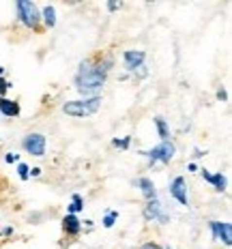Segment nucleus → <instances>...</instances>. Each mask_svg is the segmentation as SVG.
<instances>
[{
  "label": "nucleus",
  "mask_w": 232,
  "mask_h": 249,
  "mask_svg": "<svg viewBox=\"0 0 232 249\" xmlns=\"http://www.w3.org/2000/svg\"><path fill=\"white\" fill-rule=\"evenodd\" d=\"M15 15L18 22L28 30H39L41 28V13H39V4L33 0H18L15 2Z\"/></svg>",
  "instance_id": "20e7f679"
},
{
  "label": "nucleus",
  "mask_w": 232,
  "mask_h": 249,
  "mask_svg": "<svg viewBox=\"0 0 232 249\" xmlns=\"http://www.w3.org/2000/svg\"><path fill=\"white\" fill-rule=\"evenodd\" d=\"M15 172H18V178L19 180H28L30 178V165L24 163V161H19L18 165H15Z\"/></svg>",
  "instance_id": "a211bd4d"
},
{
  "label": "nucleus",
  "mask_w": 232,
  "mask_h": 249,
  "mask_svg": "<svg viewBox=\"0 0 232 249\" xmlns=\"http://www.w3.org/2000/svg\"><path fill=\"white\" fill-rule=\"evenodd\" d=\"M131 75H133V77H138V80H144V77H148V67H146V65H142L140 69L133 71Z\"/></svg>",
  "instance_id": "4be33fe9"
},
{
  "label": "nucleus",
  "mask_w": 232,
  "mask_h": 249,
  "mask_svg": "<svg viewBox=\"0 0 232 249\" xmlns=\"http://www.w3.org/2000/svg\"><path fill=\"white\" fill-rule=\"evenodd\" d=\"M112 67H114V56L112 54H99L80 60L73 75V88L77 90V95L84 97V99L101 97Z\"/></svg>",
  "instance_id": "f257e3e1"
},
{
  "label": "nucleus",
  "mask_w": 232,
  "mask_h": 249,
  "mask_svg": "<svg viewBox=\"0 0 232 249\" xmlns=\"http://www.w3.org/2000/svg\"><path fill=\"white\" fill-rule=\"evenodd\" d=\"M166 249H174V247H166Z\"/></svg>",
  "instance_id": "c756f323"
},
{
  "label": "nucleus",
  "mask_w": 232,
  "mask_h": 249,
  "mask_svg": "<svg viewBox=\"0 0 232 249\" xmlns=\"http://www.w3.org/2000/svg\"><path fill=\"white\" fill-rule=\"evenodd\" d=\"M22 148L28 155H33V157H45V153H48V138L39 131L26 133L22 140Z\"/></svg>",
  "instance_id": "423d86ee"
},
{
  "label": "nucleus",
  "mask_w": 232,
  "mask_h": 249,
  "mask_svg": "<svg viewBox=\"0 0 232 249\" xmlns=\"http://www.w3.org/2000/svg\"><path fill=\"white\" fill-rule=\"evenodd\" d=\"M39 13H41V26H45L48 30H52L56 26V22H58L54 4H43V7H39Z\"/></svg>",
  "instance_id": "4468645a"
},
{
  "label": "nucleus",
  "mask_w": 232,
  "mask_h": 249,
  "mask_svg": "<svg viewBox=\"0 0 232 249\" xmlns=\"http://www.w3.org/2000/svg\"><path fill=\"white\" fill-rule=\"evenodd\" d=\"M11 234H15V228L13 226H7V228H2V230H0V236H11Z\"/></svg>",
  "instance_id": "a878e982"
},
{
  "label": "nucleus",
  "mask_w": 232,
  "mask_h": 249,
  "mask_svg": "<svg viewBox=\"0 0 232 249\" xmlns=\"http://www.w3.org/2000/svg\"><path fill=\"white\" fill-rule=\"evenodd\" d=\"M138 249H163L161 245H159V243H153V241H146V243H142L140 247Z\"/></svg>",
  "instance_id": "b1692460"
},
{
  "label": "nucleus",
  "mask_w": 232,
  "mask_h": 249,
  "mask_svg": "<svg viewBox=\"0 0 232 249\" xmlns=\"http://www.w3.org/2000/svg\"><path fill=\"white\" fill-rule=\"evenodd\" d=\"M206 155V150H202V148H194V159H200V157H204Z\"/></svg>",
  "instance_id": "cd10ccee"
},
{
  "label": "nucleus",
  "mask_w": 232,
  "mask_h": 249,
  "mask_svg": "<svg viewBox=\"0 0 232 249\" xmlns=\"http://www.w3.org/2000/svg\"><path fill=\"white\" fill-rule=\"evenodd\" d=\"M37 176H41V168L35 165V168H30V178H37Z\"/></svg>",
  "instance_id": "bb28decb"
},
{
  "label": "nucleus",
  "mask_w": 232,
  "mask_h": 249,
  "mask_svg": "<svg viewBox=\"0 0 232 249\" xmlns=\"http://www.w3.org/2000/svg\"><path fill=\"white\" fill-rule=\"evenodd\" d=\"M131 136H125V138H114L112 140V146L118 148V150H127L129 146H131Z\"/></svg>",
  "instance_id": "6ab92c4d"
},
{
  "label": "nucleus",
  "mask_w": 232,
  "mask_h": 249,
  "mask_svg": "<svg viewBox=\"0 0 232 249\" xmlns=\"http://www.w3.org/2000/svg\"><path fill=\"white\" fill-rule=\"evenodd\" d=\"M209 230H211V236H213V241L221 243V245L230 247L232 245V226L230 221H209Z\"/></svg>",
  "instance_id": "0eeeda50"
},
{
  "label": "nucleus",
  "mask_w": 232,
  "mask_h": 249,
  "mask_svg": "<svg viewBox=\"0 0 232 249\" xmlns=\"http://www.w3.org/2000/svg\"><path fill=\"white\" fill-rule=\"evenodd\" d=\"M63 232L67 236H77L82 232V219L77 215H67L63 217Z\"/></svg>",
  "instance_id": "f8f14e48"
},
{
  "label": "nucleus",
  "mask_w": 232,
  "mask_h": 249,
  "mask_svg": "<svg viewBox=\"0 0 232 249\" xmlns=\"http://www.w3.org/2000/svg\"><path fill=\"white\" fill-rule=\"evenodd\" d=\"M215 97H217V101L226 103V101H228V90H226V88L221 86V88H217V92H215Z\"/></svg>",
  "instance_id": "5701e85b"
},
{
  "label": "nucleus",
  "mask_w": 232,
  "mask_h": 249,
  "mask_svg": "<svg viewBox=\"0 0 232 249\" xmlns=\"http://www.w3.org/2000/svg\"><path fill=\"white\" fill-rule=\"evenodd\" d=\"M142 217H144V221H148V224H159V226L170 224V213L166 211V206H163V202L159 198L148 200L146 204H144Z\"/></svg>",
  "instance_id": "39448f33"
},
{
  "label": "nucleus",
  "mask_w": 232,
  "mask_h": 249,
  "mask_svg": "<svg viewBox=\"0 0 232 249\" xmlns=\"http://www.w3.org/2000/svg\"><path fill=\"white\" fill-rule=\"evenodd\" d=\"M82 211H84V198L80 194H73L71 196V202L67 204V213L69 215H80Z\"/></svg>",
  "instance_id": "dca6fc26"
},
{
  "label": "nucleus",
  "mask_w": 232,
  "mask_h": 249,
  "mask_svg": "<svg viewBox=\"0 0 232 249\" xmlns=\"http://www.w3.org/2000/svg\"><path fill=\"white\" fill-rule=\"evenodd\" d=\"M142 65H146V52L144 50H125L123 52V67L127 73L138 71Z\"/></svg>",
  "instance_id": "1a4fd4ad"
},
{
  "label": "nucleus",
  "mask_w": 232,
  "mask_h": 249,
  "mask_svg": "<svg viewBox=\"0 0 232 249\" xmlns=\"http://www.w3.org/2000/svg\"><path fill=\"white\" fill-rule=\"evenodd\" d=\"M140 155H144L148 168L168 165V163L174 161V157H177V144H174L172 140H163V142H159L157 146H153L151 150H142Z\"/></svg>",
  "instance_id": "7ed1b4c3"
},
{
  "label": "nucleus",
  "mask_w": 232,
  "mask_h": 249,
  "mask_svg": "<svg viewBox=\"0 0 232 249\" xmlns=\"http://www.w3.org/2000/svg\"><path fill=\"white\" fill-rule=\"evenodd\" d=\"M187 170H189V172H198V165H196V161L187 163Z\"/></svg>",
  "instance_id": "c85d7f7f"
},
{
  "label": "nucleus",
  "mask_w": 232,
  "mask_h": 249,
  "mask_svg": "<svg viewBox=\"0 0 232 249\" xmlns=\"http://www.w3.org/2000/svg\"><path fill=\"white\" fill-rule=\"evenodd\" d=\"M106 7H107V11H110V13H116V11H118V9H121V7H123V2H107V4H106Z\"/></svg>",
  "instance_id": "393cba45"
},
{
  "label": "nucleus",
  "mask_w": 232,
  "mask_h": 249,
  "mask_svg": "<svg viewBox=\"0 0 232 249\" xmlns=\"http://www.w3.org/2000/svg\"><path fill=\"white\" fill-rule=\"evenodd\" d=\"M99 107H101V97H89V99L80 97V99L65 101L63 106H60V110L71 118H89L92 114L99 112Z\"/></svg>",
  "instance_id": "f03ea898"
},
{
  "label": "nucleus",
  "mask_w": 232,
  "mask_h": 249,
  "mask_svg": "<svg viewBox=\"0 0 232 249\" xmlns=\"http://www.w3.org/2000/svg\"><path fill=\"white\" fill-rule=\"evenodd\" d=\"M4 163H9V165H18L19 163V155L18 153H4Z\"/></svg>",
  "instance_id": "412c9836"
},
{
  "label": "nucleus",
  "mask_w": 232,
  "mask_h": 249,
  "mask_svg": "<svg viewBox=\"0 0 232 249\" xmlns=\"http://www.w3.org/2000/svg\"><path fill=\"white\" fill-rule=\"evenodd\" d=\"M22 114V107H19L18 101L7 99V97H0V116L7 118H18Z\"/></svg>",
  "instance_id": "ddd939ff"
},
{
  "label": "nucleus",
  "mask_w": 232,
  "mask_h": 249,
  "mask_svg": "<svg viewBox=\"0 0 232 249\" xmlns=\"http://www.w3.org/2000/svg\"><path fill=\"white\" fill-rule=\"evenodd\" d=\"M153 124H155V129H157V136H159V140H170L172 138V131H170V124H168V121L163 116H155L153 118Z\"/></svg>",
  "instance_id": "2eb2a0df"
},
{
  "label": "nucleus",
  "mask_w": 232,
  "mask_h": 249,
  "mask_svg": "<svg viewBox=\"0 0 232 249\" xmlns=\"http://www.w3.org/2000/svg\"><path fill=\"white\" fill-rule=\"evenodd\" d=\"M133 185H136L138 189H140V194H142L144 202L159 198V196H157V187H155V180L151 178V176H138V178L133 180Z\"/></svg>",
  "instance_id": "9b49d317"
},
{
  "label": "nucleus",
  "mask_w": 232,
  "mask_h": 249,
  "mask_svg": "<svg viewBox=\"0 0 232 249\" xmlns=\"http://www.w3.org/2000/svg\"><path fill=\"white\" fill-rule=\"evenodd\" d=\"M118 211H106V215H103V219H101V226L106 228V230H110V228H114V224L118 221Z\"/></svg>",
  "instance_id": "f3484780"
},
{
  "label": "nucleus",
  "mask_w": 232,
  "mask_h": 249,
  "mask_svg": "<svg viewBox=\"0 0 232 249\" xmlns=\"http://www.w3.org/2000/svg\"><path fill=\"white\" fill-rule=\"evenodd\" d=\"M200 176H202V180H206L211 187H213L217 194H224L226 189H228V178H226V174H221V172H211V170H198Z\"/></svg>",
  "instance_id": "9d476101"
},
{
  "label": "nucleus",
  "mask_w": 232,
  "mask_h": 249,
  "mask_svg": "<svg viewBox=\"0 0 232 249\" xmlns=\"http://www.w3.org/2000/svg\"><path fill=\"white\" fill-rule=\"evenodd\" d=\"M9 90H11V82L7 77H0V97H7Z\"/></svg>",
  "instance_id": "aec40b11"
},
{
  "label": "nucleus",
  "mask_w": 232,
  "mask_h": 249,
  "mask_svg": "<svg viewBox=\"0 0 232 249\" xmlns=\"http://www.w3.org/2000/svg\"><path fill=\"white\" fill-rule=\"evenodd\" d=\"M168 194L172 200H177L180 206H189V191H187V180L183 176H174L168 185Z\"/></svg>",
  "instance_id": "6e6552de"
},
{
  "label": "nucleus",
  "mask_w": 232,
  "mask_h": 249,
  "mask_svg": "<svg viewBox=\"0 0 232 249\" xmlns=\"http://www.w3.org/2000/svg\"><path fill=\"white\" fill-rule=\"evenodd\" d=\"M0 118H2V116H0Z\"/></svg>",
  "instance_id": "7c9ffc66"
}]
</instances>
